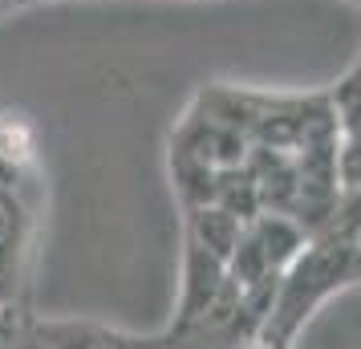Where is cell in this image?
<instances>
[{"instance_id": "cell-2", "label": "cell", "mask_w": 361, "mask_h": 349, "mask_svg": "<svg viewBox=\"0 0 361 349\" xmlns=\"http://www.w3.org/2000/svg\"><path fill=\"white\" fill-rule=\"evenodd\" d=\"M49 349H110V345H102L98 337H69V341H61V345H49Z\"/></svg>"}, {"instance_id": "cell-4", "label": "cell", "mask_w": 361, "mask_h": 349, "mask_svg": "<svg viewBox=\"0 0 361 349\" xmlns=\"http://www.w3.org/2000/svg\"><path fill=\"white\" fill-rule=\"evenodd\" d=\"M0 4H13V0H0Z\"/></svg>"}, {"instance_id": "cell-1", "label": "cell", "mask_w": 361, "mask_h": 349, "mask_svg": "<svg viewBox=\"0 0 361 349\" xmlns=\"http://www.w3.org/2000/svg\"><path fill=\"white\" fill-rule=\"evenodd\" d=\"M240 216L228 212V207H199L195 212V232H191V244H199L203 252H212L215 260H224L228 264L235 244H240Z\"/></svg>"}, {"instance_id": "cell-3", "label": "cell", "mask_w": 361, "mask_h": 349, "mask_svg": "<svg viewBox=\"0 0 361 349\" xmlns=\"http://www.w3.org/2000/svg\"><path fill=\"white\" fill-rule=\"evenodd\" d=\"M247 349H272V345H247Z\"/></svg>"}]
</instances>
